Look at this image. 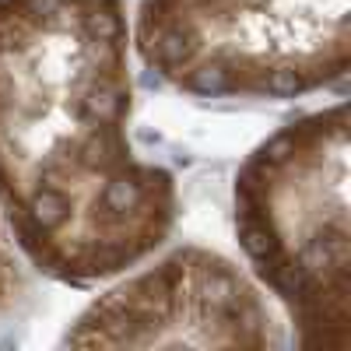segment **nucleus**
<instances>
[{
  "instance_id": "1",
  "label": "nucleus",
  "mask_w": 351,
  "mask_h": 351,
  "mask_svg": "<svg viewBox=\"0 0 351 351\" xmlns=\"http://www.w3.org/2000/svg\"><path fill=\"white\" fill-rule=\"evenodd\" d=\"M123 0H0V218L60 285L112 281L180 218L176 176L130 137Z\"/></svg>"
},
{
  "instance_id": "2",
  "label": "nucleus",
  "mask_w": 351,
  "mask_h": 351,
  "mask_svg": "<svg viewBox=\"0 0 351 351\" xmlns=\"http://www.w3.org/2000/svg\"><path fill=\"white\" fill-rule=\"evenodd\" d=\"M351 120L348 102L295 116L243 158L232 228L250 278L302 348H351Z\"/></svg>"
},
{
  "instance_id": "3",
  "label": "nucleus",
  "mask_w": 351,
  "mask_h": 351,
  "mask_svg": "<svg viewBox=\"0 0 351 351\" xmlns=\"http://www.w3.org/2000/svg\"><path fill=\"white\" fill-rule=\"evenodd\" d=\"M130 46L193 99H306L351 67V0H137Z\"/></svg>"
},
{
  "instance_id": "4",
  "label": "nucleus",
  "mask_w": 351,
  "mask_h": 351,
  "mask_svg": "<svg viewBox=\"0 0 351 351\" xmlns=\"http://www.w3.org/2000/svg\"><path fill=\"white\" fill-rule=\"evenodd\" d=\"M64 334L67 348H278L263 288L218 250L180 246L112 278Z\"/></svg>"
},
{
  "instance_id": "5",
  "label": "nucleus",
  "mask_w": 351,
  "mask_h": 351,
  "mask_svg": "<svg viewBox=\"0 0 351 351\" xmlns=\"http://www.w3.org/2000/svg\"><path fill=\"white\" fill-rule=\"evenodd\" d=\"M14 295H18V246L4 218H0V313L14 302Z\"/></svg>"
}]
</instances>
